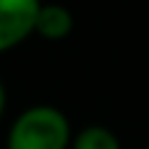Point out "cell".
Listing matches in <instances>:
<instances>
[{"instance_id": "1", "label": "cell", "mask_w": 149, "mask_h": 149, "mask_svg": "<svg viewBox=\"0 0 149 149\" xmlns=\"http://www.w3.org/2000/svg\"><path fill=\"white\" fill-rule=\"evenodd\" d=\"M70 144V122L52 104H35L20 112L5 139V149H67Z\"/></svg>"}, {"instance_id": "2", "label": "cell", "mask_w": 149, "mask_h": 149, "mask_svg": "<svg viewBox=\"0 0 149 149\" xmlns=\"http://www.w3.org/2000/svg\"><path fill=\"white\" fill-rule=\"evenodd\" d=\"M42 0H0V55L10 52L35 32Z\"/></svg>"}, {"instance_id": "3", "label": "cell", "mask_w": 149, "mask_h": 149, "mask_svg": "<svg viewBox=\"0 0 149 149\" xmlns=\"http://www.w3.org/2000/svg\"><path fill=\"white\" fill-rule=\"evenodd\" d=\"M74 27V17L60 3H42L35 20V32L42 40H65Z\"/></svg>"}, {"instance_id": "4", "label": "cell", "mask_w": 149, "mask_h": 149, "mask_svg": "<svg viewBox=\"0 0 149 149\" xmlns=\"http://www.w3.org/2000/svg\"><path fill=\"white\" fill-rule=\"evenodd\" d=\"M70 149H122L117 134L102 124H90L72 137Z\"/></svg>"}, {"instance_id": "5", "label": "cell", "mask_w": 149, "mask_h": 149, "mask_svg": "<svg viewBox=\"0 0 149 149\" xmlns=\"http://www.w3.org/2000/svg\"><path fill=\"white\" fill-rule=\"evenodd\" d=\"M5 102H8V97H5V87H3V82H0V117H3V112H5Z\"/></svg>"}]
</instances>
